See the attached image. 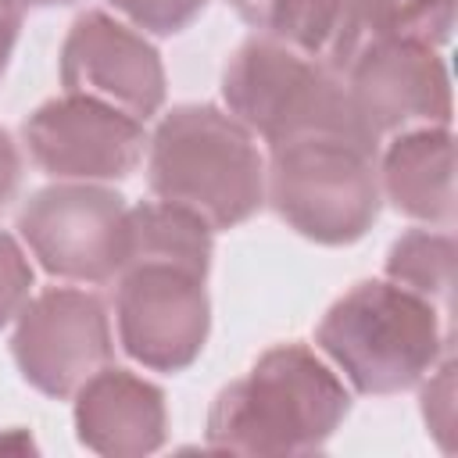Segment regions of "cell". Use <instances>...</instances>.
I'll use <instances>...</instances> for the list:
<instances>
[{
  "instance_id": "4fadbf2b",
  "label": "cell",
  "mask_w": 458,
  "mask_h": 458,
  "mask_svg": "<svg viewBox=\"0 0 458 458\" xmlns=\"http://www.w3.org/2000/svg\"><path fill=\"white\" fill-rule=\"evenodd\" d=\"M72 397L75 437L93 454L143 458L168 437V404L161 386L129 369L104 365Z\"/></svg>"
},
{
  "instance_id": "52a82bcc",
  "label": "cell",
  "mask_w": 458,
  "mask_h": 458,
  "mask_svg": "<svg viewBox=\"0 0 458 458\" xmlns=\"http://www.w3.org/2000/svg\"><path fill=\"white\" fill-rule=\"evenodd\" d=\"M129 204L104 182H68L36 190L18 211V236L57 279L111 283L125 254Z\"/></svg>"
},
{
  "instance_id": "9a60e30c",
  "label": "cell",
  "mask_w": 458,
  "mask_h": 458,
  "mask_svg": "<svg viewBox=\"0 0 458 458\" xmlns=\"http://www.w3.org/2000/svg\"><path fill=\"white\" fill-rule=\"evenodd\" d=\"M454 236L451 229H408L386 250V279L429 301L444 318H451L454 297Z\"/></svg>"
},
{
  "instance_id": "8992f818",
  "label": "cell",
  "mask_w": 458,
  "mask_h": 458,
  "mask_svg": "<svg viewBox=\"0 0 458 458\" xmlns=\"http://www.w3.org/2000/svg\"><path fill=\"white\" fill-rule=\"evenodd\" d=\"M208 272L168 258H129L114 276V326L122 351L154 372L190 369L211 329Z\"/></svg>"
},
{
  "instance_id": "603a6c76",
  "label": "cell",
  "mask_w": 458,
  "mask_h": 458,
  "mask_svg": "<svg viewBox=\"0 0 458 458\" xmlns=\"http://www.w3.org/2000/svg\"><path fill=\"white\" fill-rule=\"evenodd\" d=\"M25 7H64V4H75V0H21Z\"/></svg>"
},
{
  "instance_id": "277c9868",
  "label": "cell",
  "mask_w": 458,
  "mask_h": 458,
  "mask_svg": "<svg viewBox=\"0 0 458 458\" xmlns=\"http://www.w3.org/2000/svg\"><path fill=\"white\" fill-rule=\"evenodd\" d=\"M222 100L268 147L293 136L336 132L379 150V136L354 111L344 79L272 32H254L233 50L222 72Z\"/></svg>"
},
{
  "instance_id": "7402d4cb",
  "label": "cell",
  "mask_w": 458,
  "mask_h": 458,
  "mask_svg": "<svg viewBox=\"0 0 458 458\" xmlns=\"http://www.w3.org/2000/svg\"><path fill=\"white\" fill-rule=\"evenodd\" d=\"M36 444L29 440V433L25 429H11L7 437H0V451H32Z\"/></svg>"
},
{
  "instance_id": "9c48e42d",
  "label": "cell",
  "mask_w": 458,
  "mask_h": 458,
  "mask_svg": "<svg viewBox=\"0 0 458 458\" xmlns=\"http://www.w3.org/2000/svg\"><path fill=\"white\" fill-rule=\"evenodd\" d=\"M11 354L29 386L47 397H72L97 369L111 365V318L97 293L54 286L14 315Z\"/></svg>"
},
{
  "instance_id": "6da1fadb",
  "label": "cell",
  "mask_w": 458,
  "mask_h": 458,
  "mask_svg": "<svg viewBox=\"0 0 458 458\" xmlns=\"http://www.w3.org/2000/svg\"><path fill=\"white\" fill-rule=\"evenodd\" d=\"M351 411L344 379L304 344L268 347L243 379L218 390L208 411V451L311 454Z\"/></svg>"
},
{
  "instance_id": "ffe728a7",
  "label": "cell",
  "mask_w": 458,
  "mask_h": 458,
  "mask_svg": "<svg viewBox=\"0 0 458 458\" xmlns=\"http://www.w3.org/2000/svg\"><path fill=\"white\" fill-rule=\"evenodd\" d=\"M21 11H25L21 0H0V75L7 72V61L14 54L18 29H21Z\"/></svg>"
},
{
  "instance_id": "5bb4252c",
  "label": "cell",
  "mask_w": 458,
  "mask_h": 458,
  "mask_svg": "<svg viewBox=\"0 0 458 458\" xmlns=\"http://www.w3.org/2000/svg\"><path fill=\"white\" fill-rule=\"evenodd\" d=\"M379 193L408 218L451 229L454 225V140L451 125H419L394 132L376 157Z\"/></svg>"
},
{
  "instance_id": "ba28073f",
  "label": "cell",
  "mask_w": 458,
  "mask_h": 458,
  "mask_svg": "<svg viewBox=\"0 0 458 458\" xmlns=\"http://www.w3.org/2000/svg\"><path fill=\"white\" fill-rule=\"evenodd\" d=\"M451 29L454 0H283L258 32H272L344 75L358 54L386 36L440 47Z\"/></svg>"
},
{
  "instance_id": "d6986e66",
  "label": "cell",
  "mask_w": 458,
  "mask_h": 458,
  "mask_svg": "<svg viewBox=\"0 0 458 458\" xmlns=\"http://www.w3.org/2000/svg\"><path fill=\"white\" fill-rule=\"evenodd\" d=\"M18 182H21V154L7 136V129H0V208L18 193Z\"/></svg>"
},
{
  "instance_id": "2e32d148",
  "label": "cell",
  "mask_w": 458,
  "mask_h": 458,
  "mask_svg": "<svg viewBox=\"0 0 458 458\" xmlns=\"http://www.w3.org/2000/svg\"><path fill=\"white\" fill-rule=\"evenodd\" d=\"M107 4L143 32L175 36L204 11L208 0H107Z\"/></svg>"
},
{
  "instance_id": "30bf717a",
  "label": "cell",
  "mask_w": 458,
  "mask_h": 458,
  "mask_svg": "<svg viewBox=\"0 0 458 458\" xmlns=\"http://www.w3.org/2000/svg\"><path fill=\"white\" fill-rule=\"evenodd\" d=\"M21 140L39 172L68 182L125 179L147 147L140 118L79 93L39 104L21 122Z\"/></svg>"
},
{
  "instance_id": "ac0fdd59",
  "label": "cell",
  "mask_w": 458,
  "mask_h": 458,
  "mask_svg": "<svg viewBox=\"0 0 458 458\" xmlns=\"http://www.w3.org/2000/svg\"><path fill=\"white\" fill-rule=\"evenodd\" d=\"M32 293V265L25 247L0 229V329L7 322H14V315L21 311V304Z\"/></svg>"
},
{
  "instance_id": "5b68a950",
  "label": "cell",
  "mask_w": 458,
  "mask_h": 458,
  "mask_svg": "<svg viewBox=\"0 0 458 458\" xmlns=\"http://www.w3.org/2000/svg\"><path fill=\"white\" fill-rule=\"evenodd\" d=\"M376 157V147L336 132L283 140L268 147L265 200L311 243H354L379 218L383 193Z\"/></svg>"
},
{
  "instance_id": "8fae6325",
  "label": "cell",
  "mask_w": 458,
  "mask_h": 458,
  "mask_svg": "<svg viewBox=\"0 0 458 458\" xmlns=\"http://www.w3.org/2000/svg\"><path fill=\"white\" fill-rule=\"evenodd\" d=\"M361 122L379 136L451 125V75L437 47L386 36L340 75Z\"/></svg>"
},
{
  "instance_id": "7c38bea8",
  "label": "cell",
  "mask_w": 458,
  "mask_h": 458,
  "mask_svg": "<svg viewBox=\"0 0 458 458\" xmlns=\"http://www.w3.org/2000/svg\"><path fill=\"white\" fill-rule=\"evenodd\" d=\"M61 86L147 122L165 104V64L143 32L107 11H86L61 43Z\"/></svg>"
},
{
  "instance_id": "7a4b0ae2",
  "label": "cell",
  "mask_w": 458,
  "mask_h": 458,
  "mask_svg": "<svg viewBox=\"0 0 458 458\" xmlns=\"http://www.w3.org/2000/svg\"><path fill=\"white\" fill-rule=\"evenodd\" d=\"M147 182L157 200L193 211L211 229H233L265 204V157L229 111L179 104L150 136Z\"/></svg>"
},
{
  "instance_id": "e0dca14e",
  "label": "cell",
  "mask_w": 458,
  "mask_h": 458,
  "mask_svg": "<svg viewBox=\"0 0 458 458\" xmlns=\"http://www.w3.org/2000/svg\"><path fill=\"white\" fill-rule=\"evenodd\" d=\"M426 386H422V419L429 426V433L440 440L444 451H451V433H454V361L451 354H444L433 372H426Z\"/></svg>"
},
{
  "instance_id": "3957f363",
  "label": "cell",
  "mask_w": 458,
  "mask_h": 458,
  "mask_svg": "<svg viewBox=\"0 0 458 458\" xmlns=\"http://www.w3.org/2000/svg\"><path fill=\"white\" fill-rule=\"evenodd\" d=\"M315 344L358 394L386 397L433 372L447 354L451 318L390 279H365L329 304Z\"/></svg>"
},
{
  "instance_id": "44dd1931",
  "label": "cell",
  "mask_w": 458,
  "mask_h": 458,
  "mask_svg": "<svg viewBox=\"0 0 458 458\" xmlns=\"http://www.w3.org/2000/svg\"><path fill=\"white\" fill-rule=\"evenodd\" d=\"M279 4H283V0H229V7H233L247 25H254V29H265L268 18H272V11H276Z\"/></svg>"
}]
</instances>
